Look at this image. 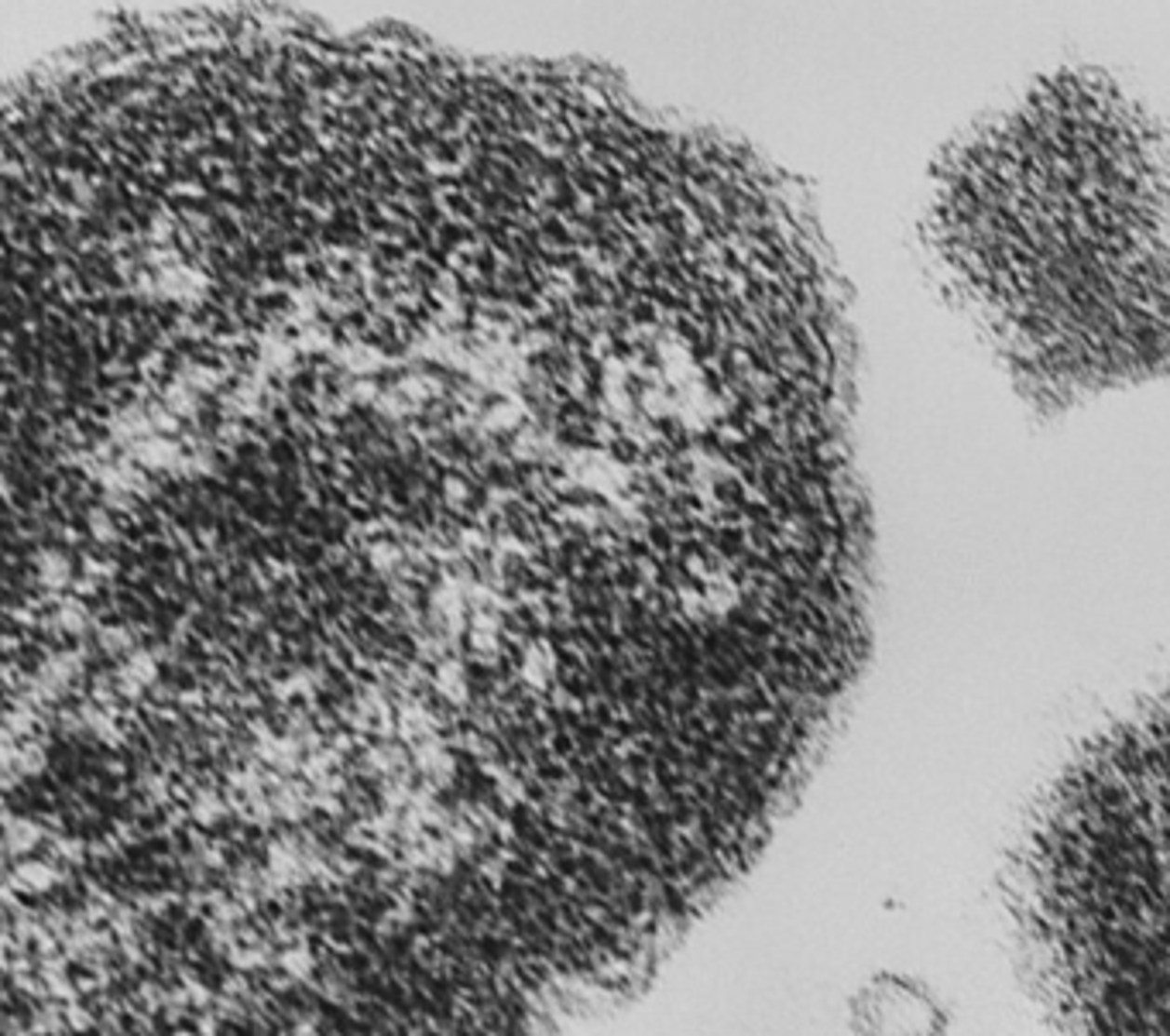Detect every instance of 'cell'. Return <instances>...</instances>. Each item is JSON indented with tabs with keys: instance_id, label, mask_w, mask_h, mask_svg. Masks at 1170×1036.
Returning <instances> with one entry per match:
<instances>
[{
	"instance_id": "1",
	"label": "cell",
	"mask_w": 1170,
	"mask_h": 1036,
	"mask_svg": "<svg viewBox=\"0 0 1170 1036\" xmlns=\"http://www.w3.org/2000/svg\"><path fill=\"white\" fill-rule=\"evenodd\" d=\"M1150 158L1116 100L1068 89L954 168L951 272L1043 378H1095L1143 354L1147 303L1163 306V189Z\"/></svg>"
},
{
	"instance_id": "2",
	"label": "cell",
	"mask_w": 1170,
	"mask_h": 1036,
	"mask_svg": "<svg viewBox=\"0 0 1170 1036\" xmlns=\"http://www.w3.org/2000/svg\"><path fill=\"white\" fill-rule=\"evenodd\" d=\"M1139 731L1084 765L1037 858V934L1074 1036H1163V779Z\"/></svg>"
},
{
	"instance_id": "3",
	"label": "cell",
	"mask_w": 1170,
	"mask_h": 1036,
	"mask_svg": "<svg viewBox=\"0 0 1170 1036\" xmlns=\"http://www.w3.org/2000/svg\"><path fill=\"white\" fill-rule=\"evenodd\" d=\"M852 1026L858 1036H941L948 1016L930 989L899 975H882L854 995Z\"/></svg>"
}]
</instances>
